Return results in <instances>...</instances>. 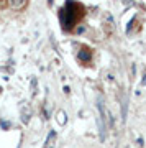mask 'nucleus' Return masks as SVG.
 <instances>
[{
    "mask_svg": "<svg viewBox=\"0 0 146 148\" xmlns=\"http://www.w3.org/2000/svg\"><path fill=\"white\" fill-rule=\"evenodd\" d=\"M77 59L84 66H89L92 61V49L89 46H81V49L77 51Z\"/></svg>",
    "mask_w": 146,
    "mask_h": 148,
    "instance_id": "obj_2",
    "label": "nucleus"
},
{
    "mask_svg": "<svg viewBox=\"0 0 146 148\" xmlns=\"http://www.w3.org/2000/svg\"><path fill=\"white\" fill-rule=\"evenodd\" d=\"M84 16V7L77 2L68 0L66 5L59 10V20L63 25L64 32H72L74 27L77 25V21Z\"/></svg>",
    "mask_w": 146,
    "mask_h": 148,
    "instance_id": "obj_1",
    "label": "nucleus"
},
{
    "mask_svg": "<svg viewBox=\"0 0 146 148\" xmlns=\"http://www.w3.org/2000/svg\"><path fill=\"white\" fill-rule=\"evenodd\" d=\"M8 3H10L12 8H15V10H21V8H25V7H26L28 0H8Z\"/></svg>",
    "mask_w": 146,
    "mask_h": 148,
    "instance_id": "obj_3",
    "label": "nucleus"
}]
</instances>
